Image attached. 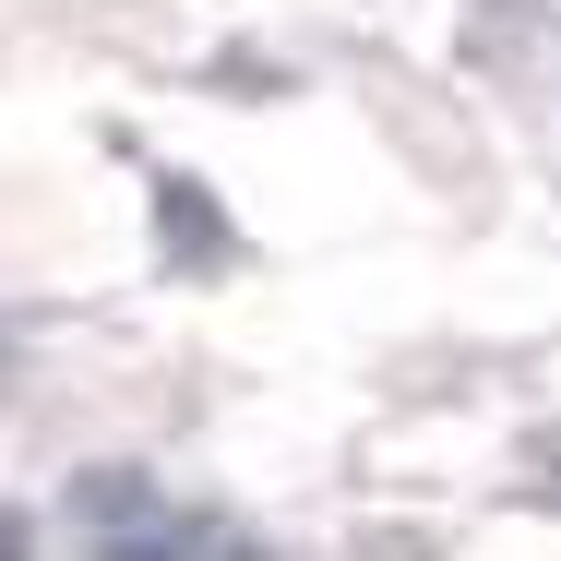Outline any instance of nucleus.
<instances>
[{"label":"nucleus","instance_id":"nucleus-1","mask_svg":"<svg viewBox=\"0 0 561 561\" xmlns=\"http://www.w3.org/2000/svg\"><path fill=\"white\" fill-rule=\"evenodd\" d=\"M156 216L180 227V251H192V263H216V204H204V192H192V180H180V192H168V204H156Z\"/></svg>","mask_w":561,"mask_h":561},{"label":"nucleus","instance_id":"nucleus-2","mask_svg":"<svg viewBox=\"0 0 561 561\" xmlns=\"http://www.w3.org/2000/svg\"><path fill=\"white\" fill-rule=\"evenodd\" d=\"M108 561H192V550H180V538H119Z\"/></svg>","mask_w":561,"mask_h":561},{"label":"nucleus","instance_id":"nucleus-3","mask_svg":"<svg viewBox=\"0 0 561 561\" xmlns=\"http://www.w3.org/2000/svg\"><path fill=\"white\" fill-rule=\"evenodd\" d=\"M0 561H36V550H24V526H12V514H0Z\"/></svg>","mask_w":561,"mask_h":561},{"label":"nucleus","instance_id":"nucleus-4","mask_svg":"<svg viewBox=\"0 0 561 561\" xmlns=\"http://www.w3.org/2000/svg\"><path fill=\"white\" fill-rule=\"evenodd\" d=\"M216 561H251V550H216Z\"/></svg>","mask_w":561,"mask_h":561}]
</instances>
